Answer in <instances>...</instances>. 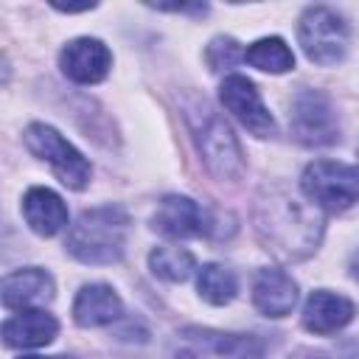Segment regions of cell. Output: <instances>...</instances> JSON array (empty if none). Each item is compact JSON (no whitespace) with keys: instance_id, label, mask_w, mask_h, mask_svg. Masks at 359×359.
I'll return each mask as SVG.
<instances>
[{"instance_id":"1","label":"cell","mask_w":359,"mask_h":359,"mask_svg":"<svg viewBox=\"0 0 359 359\" xmlns=\"http://www.w3.org/2000/svg\"><path fill=\"white\" fill-rule=\"evenodd\" d=\"M252 224L258 241L280 261L309 258L325 230L323 210L286 191L283 185H266L252 205Z\"/></svg>"},{"instance_id":"2","label":"cell","mask_w":359,"mask_h":359,"mask_svg":"<svg viewBox=\"0 0 359 359\" xmlns=\"http://www.w3.org/2000/svg\"><path fill=\"white\" fill-rule=\"evenodd\" d=\"M129 216L118 205L84 210L67 233V252L81 264H115L123 255Z\"/></svg>"},{"instance_id":"3","label":"cell","mask_w":359,"mask_h":359,"mask_svg":"<svg viewBox=\"0 0 359 359\" xmlns=\"http://www.w3.org/2000/svg\"><path fill=\"white\" fill-rule=\"evenodd\" d=\"M168 359H264V345L252 334L185 325L165 348Z\"/></svg>"},{"instance_id":"4","label":"cell","mask_w":359,"mask_h":359,"mask_svg":"<svg viewBox=\"0 0 359 359\" xmlns=\"http://www.w3.org/2000/svg\"><path fill=\"white\" fill-rule=\"evenodd\" d=\"M191 129H194L196 149H199V154H202V160L213 177L238 180L244 174L241 146H238L236 135L230 132V126L210 107L202 104V109L196 115H191Z\"/></svg>"},{"instance_id":"5","label":"cell","mask_w":359,"mask_h":359,"mask_svg":"<svg viewBox=\"0 0 359 359\" xmlns=\"http://www.w3.org/2000/svg\"><path fill=\"white\" fill-rule=\"evenodd\" d=\"M300 188L309 202L320 210L342 213L359 202V165L337 163V160H317L306 165L300 177Z\"/></svg>"},{"instance_id":"6","label":"cell","mask_w":359,"mask_h":359,"mask_svg":"<svg viewBox=\"0 0 359 359\" xmlns=\"http://www.w3.org/2000/svg\"><path fill=\"white\" fill-rule=\"evenodd\" d=\"M22 140H25V149H28L34 157L45 160V163L53 168V174L62 180V185H67L70 191L87 188L90 174H93L90 163H87L84 154H81L73 143H67L53 126H48V123H31V126L22 132Z\"/></svg>"},{"instance_id":"7","label":"cell","mask_w":359,"mask_h":359,"mask_svg":"<svg viewBox=\"0 0 359 359\" xmlns=\"http://www.w3.org/2000/svg\"><path fill=\"white\" fill-rule=\"evenodd\" d=\"M297 39L303 53L314 65H337L345 59L348 50V25L345 20L328 6H309L297 25Z\"/></svg>"},{"instance_id":"8","label":"cell","mask_w":359,"mask_h":359,"mask_svg":"<svg viewBox=\"0 0 359 359\" xmlns=\"http://www.w3.org/2000/svg\"><path fill=\"white\" fill-rule=\"evenodd\" d=\"M289 126L297 143L303 146H331L339 140V121L331 98L323 90H300L292 98Z\"/></svg>"},{"instance_id":"9","label":"cell","mask_w":359,"mask_h":359,"mask_svg":"<svg viewBox=\"0 0 359 359\" xmlns=\"http://www.w3.org/2000/svg\"><path fill=\"white\" fill-rule=\"evenodd\" d=\"M219 98H222L224 109H230L233 118H236L244 129H250L255 137H269V135H275V121H272L269 109L264 107L258 87H255L247 76H238V73L227 76V79L222 81V87H219Z\"/></svg>"},{"instance_id":"10","label":"cell","mask_w":359,"mask_h":359,"mask_svg":"<svg viewBox=\"0 0 359 359\" xmlns=\"http://www.w3.org/2000/svg\"><path fill=\"white\" fill-rule=\"evenodd\" d=\"M151 227L171 238H202L210 233V216L199 202L180 194H168L160 199L151 216Z\"/></svg>"},{"instance_id":"11","label":"cell","mask_w":359,"mask_h":359,"mask_svg":"<svg viewBox=\"0 0 359 359\" xmlns=\"http://www.w3.org/2000/svg\"><path fill=\"white\" fill-rule=\"evenodd\" d=\"M62 73L76 84H98L112 67V53L101 39L79 36L70 39L59 53Z\"/></svg>"},{"instance_id":"12","label":"cell","mask_w":359,"mask_h":359,"mask_svg":"<svg viewBox=\"0 0 359 359\" xmlns=\"http://www.w3.org/2000/svg\"><path fill=\"white\" fill-rule=\"evenodd\" d=\"M252 303L264 317H286L297 303V283L283 269H258L252 280Z\"/></svg>"},{"instance_id":"13","label":"cell","mask_w":359,"mask_h":359,"mask_svg":"<svg viewBox=\"0 0 359 359\" xmlns=\"http://www.w3.org/2000/svg\"><path fill=\"white\" fill-rule=\"evenodd\" d=\"M353 314H356V309L348 297L328 292V289H317L309 294V300L303 306V325L311 334L328 337V334H337L339 328H345L353 320Z\"/></svg>"},{"instance_id":"14","label":"cell","mask_w":359,"mask_h":359,"mask_svg":"<svg viewBox=\"0 0 359 359\" xmlns=\"http://www.w3.org/2000/svg\"><path fill=\"white\" fill-rule=\"evenodd\" d=\"M56 331L59 323L45 309H22L3 323V342L6 348H42L53 342Z\"/></svg>"},{"instance_id":"15","label":"cell","mask_w":359,"mask_h":359,"mask_svg":"<svg viewBox=\"0 0 359 359\" xmlns=\"http://www.w3.org/2000/svg\"><path fill=\"white\" fill-rule=\"evenodd\" d=\"M53 297V278L39 266H25L3 278V306L6 309H34Z\"/></svg>"},{"instance_id":"16","label":"cell","mask_w":359,"mask_h":359,"mask_svg":"<svg viewBox=\"0 0 359 359\" xmlns=\"http://www.w3.org/2000/svg\"><path fill=\"white\" fill-rule=\"evenodd\" d=\"M22 216L36 236H56L67 227V205L50 188H28L22 196Z\"/></svg>"},{"instance_id":"17","label":"cell","mask_w":359,"mask_h":359,"mask_svg":"<svg viewBox=\"0 0 359 359\" xmlns=\"http://www.w3.org/2000/svg\"><path fill=\"white\" fill-rule=\"evenodd\" d=\"M121 311H123V303L115 294V289L107 283H87L73 300V320L81 328L109 325L121 317Z\"/></svg>"},{"instance_id":"18","label":"cell","mask_w":359,"mask_h":359,"mask_svg":"<svg viewBox=\"0 0 359 359\" xmlns=\"http://www.w3.org/2000/svg\"><path fill=\"white\" fill-rule=\"evenodd\" d=\"M244 59L264 73H286L294 67V53L280 36H264L244 50Z\"/></svg>"},{"instance_id":"19","label":"cell","mask_w":359,"mask_h":359,"mask_svg":"<svg viewBox=\"0 0 359 359\" xmlns=\"http://www.w3.org/2000/svg\"><path fill=\"white\" fill-rule=\"evenodd\" d=\"M196 289H199V294H202L208 303L224 306V303H230V300L236 297L238 283H236V275H233L227 266H222V264H205V266L199 269Z\"/></svg>"},{"instance_id":"20","label":"cell","mask_w":359,"mask_h":359,"mask_svg":"<svg viewBox=\"0 0 359 359\" xmlns=\"http://www.w3.org/2000/svg\"><path fill=\"white\" fill-rule=\"evenodd\" d=\"M149 266L157 278L168 283H182L194 272V255L182 247H154L149 252Z\"/></svg>"},{"instance_id":"21","label":"cell","mask_w":359,"mask_h":359,"mask_svg":"<svg viewBox=\"0 0 359 359\" xmlns=\"http://www.w3.org/2000/svg\"><path fill=\"white\" fill-rule=\"evenodd\" d=\"M205 59H208L210 70H227V67H233L238 59H244V53H241L238 42H236L233 36H216V39L208 45Z\"/></svg>"},{"instance_id":"22","label":"cell","mask_w":359,"mask_h":359,"mask_svg":"<svg viewBox=\"0 0 359 359\" xmlns=\"http://www.w3.org/2000/svg\"><path fill=\"white\" fill-rule=\"evenodd\" d=\"M20 359H73V356H20Z\"/></svg>"},{"instance_id":"23","label":"cell","mask_w":359,"mask_h":359,"mask_svg":"<svg viewBox=\"0 0 359 359\" xmlns=\"http://www.w3.org/2000/svg\"><path fill=\"white\" fill-rule=\"evenodd\" d=\"M351 272H353V278H356V280H359V258H356V261H353V264H351Z\"/></svg>"},{"instance_id":"24","label":"cell","mask_w":359,"mask_h":359,"mask_svg":"<svg viewBox=\"0 0 359 359\" xmlns=\"http://www.w3.org/2000/svg\"><path fill=\"white\" fill-rule=\"evenodd\" d=\"M356 154H359V149H356Z\"/></svg>"}]
</instances>
